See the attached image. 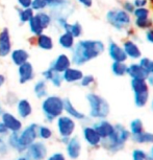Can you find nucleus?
I'll list each match as a JSON object with an SVG mask.
<instances>
[{"label":"nucleus","mask_w":153,"mask_h":160,"mask_svg":"<svg viewBox=\"0 0 153 160\" xmlns=\"http://www.w3.org/2000/svg\"><path fill=\"white\" fill-rule=\"evenodd\" d=\"M151 15V10L146 7V8H136L132 13V19H148Z\"/></svg>","instance_id":"37"},{"label":"nucleus","mask_w":153,"mask_h":160,"mask_svg":"<svg viewBox=\"0 0 153 160\" xmlns=\"http://www.w3.org/2000/svg\"><path fill=\"white\" fill-rule=\"evenodd\" d=\"M122 47L124 49V52L128 60H131L133 62H137L143 57L142 48L137 41H134L132 38H126L122 41Z\"/></svg>","instance_id":"13"},{"label":"nucleus","mask_w":153,"mask_h":160,"mask_svg":"<svg viewBox=\"0 0 153 160\" xmlns=\"http://www.w3.org/2000/svg\"><path fill=\"white\" fill-rule=\"evenodd\" d=\"M149 105H150V109H151L152 113H153V98H150V101H149Z\"/></svg>","instance_id":"56"},{"label":"nucleus","mask_w":153,"mask_h":160,"mask_svg":"<svg viewBox=\"0 0 153 160\" xmlns=\"http://www.w3.org/2000/svg\"><path fill=\"white\" fill-rule=\"evenodd\" d=\"M146 160H153V158H152L151 156L149 155L148 153H147V156H146Z\"/></svg>","instance_id":"59"},{"label":"nucleus","mask_w":153,"mask_h":160,"mask_svg":"<svg viewBox=\"0 0 153 160\" xmlns=\"http://www.w3.org/2000/svg\"><path fill=\"white\" fill-rule=\"evenodd\" d=\"M15 110H16L17 116L22 120L28 119L34 113V106L28 98H19L15 105Z\"/></svg>","instance_id":"18"},{"label":"nucleus","mask_w":153,"mask_h":160,"mask_svg":"<svg viewBox=\"0 0 153 160\" xmlns=\"http://www.w3.org/2000/svg\"><path fill=\"white\" fill-rule=\"evenodd\" d=\"M0 160H1V159H0Z\"/></svg>","instance_id":"62"},{"label":"nucleus","mask_w":153,"mask_h":160,"mask_svg":"<svg viewBox=\"0 0 153 160\" xmlns=\"http://www.w3.org/2000/svg\"><path fill=\"white\" fill-rule=\"evenodd\" d=\"M83 71L80 69V67H76V66L72 65L71 67H69L67 70L64 71L62 73L63 81L64 83L67 84H78L80 80L83 77Z\"/></svg>","instance_id":"21"},{"label":"nucleus","mask_w":153,"mask_h":160,"mask_svg":"<svg viewBox=\"0 0 153 160\" xmlns=\"http://www.w3.org/2000/svg\"><path fill=\"white\" fill-rule=\"evenodd\" d=\"M128 130H129L131 136L137 135L140 133H142L145 130V126H144V122L140 117H136V118L131 119L129 123H128Z\"/></svg>","instance_id":"31"},{"label":"nucleus","mask_w":153,"mask_h":160,"mask_svg":"<svg viewBox=\"0 0 153 160\" xmlns=\"http://www.w3.org/2000/svg\"><path fill=\"white\" fill-rule=\"evenodd\" d=\"M32 0H17V4L20 8H30Z\"/></svg>","instance_id":"51"},{"label":"nucleus","mask_w":153,"mask_h":160,"mask_svg":"<svg viewBox=\"0 0 153 160\" xmlns=\"http://www.w3.org/2000/svg\"><path fill=\"white\" fill-rule=\"evenodd\" d=\"M86 102L89 110L86 114L89 119H104L109 116L110 105L104 96L95 91H89L86 94Z\"/></svg>","instance_id":"3"},{"label":"nucleus","mask_w":153,"mask_h":160,"mask_svg":"<svg viewBox=\"0 0 153 160\" xmlns=\"http://www.w3.org/2000/svg\"><path fill=\"white\" fill-rule=\"evenodd\" d=\"M35 44L38 48H40L41 50L44 51H50L54 48V40L48 34H43L35 37Z\"/></svg>","instance_id":"23"},{"label":"nucleus","mask_w":153,"mask_h":160,"mask_svg":"<svg viewBox=\"0 0 153 160\" xmlns=\"http://www.w3.org/2000/svg\"><path fill=\"white\" fill-rule=\"evenodd\" d=\"M35 15H37L41 25L43 26L44 31L45 29H48L51 25H52L53 18H52V16H51L50 13H48V12H46V11H41V12H37Z\"/></svg>","instance_id":"33"},{"label":"nucleus","mask_w":153,"mask_h":160,"mask_svg":"<svg viewBox=\"0 0 153 160\" xmlns=\"http://www.w3.org/2000/svg\"><path fill=\"white\" fill-rule=\"evenodd\" d=\"M54 125L59 142L63 143L64 146L68 142V140L72 136H74L77 130L76 120L70 116L66 115L65 113L55 119Z\"/></svg>","instance_id":"6"},{"label":"nucleus","mask_w":153,"mask_h":160,"mask_svg":"<svg viewBox=\"0 0 153 160\" xmlns=\"http://www.w3.org/2000/svg\"><path fill=\"white\" fill-rule=\"evenodd\" d=\"M110 72L116 78H123L127 74V63L125 62H112Z\"/></svg>","instance_id":"30"},{"label":"nucleus","mask_w":153,"mask_h":160,"mask_svg":"<svg viewBox=\"0 0 153 160\" xmlns=\"http://www.w3.org/2000/svg\"><path fill=\"white\" fill-rule=\"evenodd\" d=\"M76 2L85 8H92L94 5V0H76Z\"/></svg>","instance_id":"48"},{"label":"nucleus","mask_w":153,"mask_h":160,"mask_svg":"<svg viewBox=\"0 0 153 160\" xmlns=\"http://www.w3.org/2000/svg\"><path fill=\"white\" fill-rule=\"evenodd\" d=\"M75 43H76V39H75L69 32L63 31L62 34L58 35V44L59 45V47L63 48L64 50L71 51L72 48L74 47Z\"/></svg>","instance_id":"25"},{"label":"nucleus","mask_w":153,"mask_h":160,"mask_svg":"<svg viewBox=\"0 0 153 160\" xmlns=\"http://www.w3.org/2000/svg\"><path fill=\"white\" fill-rule=\"evenodd\" d=\"M5 83H7V77L3 73H0V89L3 88Z\"/></svg>","instance_id":"53"},{"label":"nucleus","mask_w":153,"mask_h":160,"mask_svg":"<svg viewBox=\"0 0 153 160\" xmlns=\"http://www.w3.org/2000/svg\"><path fill=\"white\" fill-rule=\"evenodd\" d=\"M10 134V131L7 130V128L5 127V125L0 120V136L1 137H7Z\"/></svg>","instance_id":"52"},{"label":"nucleus","mask_w":153,"mask_h":160,"mask_svg":"<svg viewBox=\"0 0 153 160\" xmlns=\"http://www.w3.org/2000/svg\"><path fill=\"white\" fill-rule=\"evenodd\" d=\"M121 8H122V10H124L126 13L132 15L134 8H134V5H133L131 0H124V1H122Z\"/></svg>","instance_id":"46"},{"label":"nucleus","mask_w":153,"mask_h":160,"mask_svg":"<svg viewBox=\"0 0 153 160\" xmlns=\"http://www.w3.org/2000/svg\"><path fill=\"white\" fill-rule=\"evenodd\" d=\"M0 120L4 123L10 133H19L23 129V120L17 116L16 113L5 110L0 116Z\"/></svg>","instance_id":"14"},{"label":"nucleus","mask_w":153,"mask_h":160,"mask_svg":"<svg viewBox=\"0 0 153 160\" xmlns=\"http://www.w3.org/2000/svg\"><path fill=\"white\" fill-rule=\"evenodd\" d=\"M146 82L149 85L150 88H151V87H153V74H148V75H147Z\"/></svg>","instance_id":"54"},{"label":"nucleus","mask_w":153,"mask_h":160,"mask_svg":"<svg viewBox=\"0 0 153 160\" xmlns=\"http://www.w3.org/2000/svg\"><path fill=\"white\" fill-rule=\"evenodd\" d=\"M17 95L15 94L14 92H7V95H5L4 98V102L7 106H10V107H15V105H16V102L18 101Z\"/></svg>","instance_id":"45"},{"label":"nucleus","mask_w":153,"mask_h":160,"mask_svg":"<svg viewBox=\"0 0 153 160\" xmlns=\"http://www.w3.org/2000/svg\"><path fill=\"white\" fill-rule=\"evenodd\" d=\"M14 160H30V159H29L27 156L24 155V154H19Z\"/></svg>","instance_id":"55"},{"label":"nucleus","mask_w":153,"mask_h":160,"mask_svg":"<svg viewBox=\"0 0 153 160\" xmlns=\"http://www.w3.org/2000/svg\"><path fill=\"white\" fill-rule=\"evenodd\" d=\"M130 89L133 94V104L139 109H143L149 104L150 87L146 80H130Z\"/></svg>","instance_id":"7"},{"label":"nucleus","mask_w":153,"mask_h":160,"mask_svg":"<svg viewBox=\"0 0 153 160\" xmlns=\"http://www.w3.org/2000/svg\"><path fill=\"white\" fill-rule=\"evenodd\" d=\"M130 139L131 134L128 128L118 122L115 123V130L112 135L106 139L102 140L101 148L105 150L107 153L115 155V154L122 152Z\"/></svg>","instance_id":"2"},{"label":"nucleus","mask_w":153,"mask_h":160,"mask_svg":"<svg viewBox=\"0 0 153 160\" xmlns=\"http://www.w3.org/2000/svg\"><path fill=\"white\" fill-rule=\"evenodd\" d=\"M64 31L69 32L73 36L75 39H79L83 35V28L82 24L79 21H74V22H68L67 25L65 26Z\"/></svg>","instance_id":"29"},{"label":"nucleus","mask_w":153,"mask_h":160,"mask_svg":"<svg viewBox=\"0 0 153 160\" xmlns=\"http://www.w3.org/2000/svg\"><path fill=\"white\" fill-rule=\"evenodd\" d=\"M54 73H55V72L53 71L52 69L48 67V68L45 69V70L42 71V73H41V74H42V78L46 81V82L49 83V82H50V80H51V78H52L53 74H54Z\"/></svg>","instance_id":"47"},{"label":"nucleus","mask_w":153,"mask_h":160,"mask_svg":"<svg viewBox=\"0 0 153 160\" xmlns=\"http://www.w3.org/2000/svg\"><path fill=\"white\" fill-rule=\"evenodd\" d=\"M35 12L32 11V8H19L18 10V18H19L20 23L25 24L28 23L29 20L34 17Z\"/></svg>","instance_id":"35"},{"label":"nucleus","mask_w":153,"mask_h":160,"mask_svg":"<svg viewBox=\"0 0 153 160\" xmlns=\"http://www.w3.org/2000/svg\"><path fill=\"white\" fill-rule=\"evenodd\" d=\"M106 52L112 62H127L128 59L126 57L124 49L121 43L116 41L115 39H109L106 43Z\"/></svg>","instance_id":"12"},{"label":"nucleus","mask_w":153,"mask_h":160,"mask_svg":"<svg viewBox=\"0 0 153 160\" xmlns=\"http://www.w3.org/2000/svg\"><path fill=\"white\" fill-rule=\"evenodd\" d=\"M148 154L153 158V144H152V146H150V150H149Z\"/></svg>","instance_id":"57"},{"label":"nucleus","mask_w":153,"mask_h":160,"mask_svg":"<svg viewBox=\"0 0 153 160\" xmlns=\"http://www.w3.org/2000/svg\"><path fill=\"white\" fill-rule=\"evenodd\" d=\"M147 152L142 148H136L131 152V160H146Z\"/></svg>","instance_id":"41"},{"label":"nucleus","mask_w":153,"mask_h":160,"mask_svg":"<svg viewBox=\"0 0 153 160\" xmlns=\"http://www.w3.org/2000/svg\"><path fill=\"white\" fill-rule=\"evenodd\" d=\"M31 8L35 13L41 11H45L47 8L46 0H32L31 1Z\"/></svg>","instance_id":"42"},{"label":"nucleus","mask_w":153,"mask_h":160,"mask_svg":"<svg viewBox=\"0 0 153 160\" xmlns=\"http://www.w3.org/2000/svg\"><path fill=\"white\" fill-rule=\"evenodd\" d=\"M137 63L142 66V68L145 70L147 74H153V59L150 57H145L143 56Z\"/></svg>","instance_id":"36"},{"label":"nucleus","mask_w":153,"mask_h":160,"mask_svg":"<svg viewBox=\"0 0 153 160\" xmlns=\"http://www.w3.org/2000/svg\"><path fill=\"white\" fill-rule=\"evenodd\" d=\"M131 141L139 146H152L153 144V132L144 130L142 133L131 136Z\"/></svg>","instance_id":"26"},{"label":"nucleus","mask_w":153,"mask_h":160,"mask_svg":"<svg viewBox=\"0 0 153 160\" xmlns=\"http://www.w3.org/2000/svg\"><path fill=\"white\" fill-rule=\"evenodd\" d=\"M10 58L12 63L18 67V66L28 62L30 55H29L28 50L25 49V48H15V49L11 51Z\"/></svg>","instance_id":"22"},{"label":"nucleus","mask_w":153,"mask_h":160,"mask_svg":"<svg viewBox=\"0 0 153 160\" xmlns=\"http://www.w3.org/2000/svg\"><path fill=\"white\" fill-rule=\"evenodd\" d=\"M40 108L45 123H53L58 117L64 114V98L58 94H48L41 101Z\"/></svg>","instance_id":"4"},{"label":"nucleus","mask_w":153,"mask_h":160,"mask_svg":"<svg viewBox=\"0 0 153 160\" xmlns=\"http://www.w3.org/2000/svg\"><path fill=\"white\" fill-rule=\"evenodd\" d=\"M132 25L137 29L145 32L148 28H152V20L151 18H148V19H133Z\"/></svg>","instance_id":"38"},{"label":"nucleus","mask_w":153,"mask_h":160,"mask_svg":"<svg viewBox=\"0 0 153 160\" xmlns=\"http://www.w3.org/2000/svg\"><path fill=\"white\" fill-rule=\"evenodd\" d=\"M23 154L30 160H46L49 152H48L47 143L38 139L34 143H31Z\"/></svg>","instance_id":"9"},{"label":"nucleus","mask_w":153,"mask_h":160,"mask_svg":"<svg viewBox=\"0 0 153 160\" xmlns=\"http://www.w3.org/2000/svg\"><path fill=\"white\" fill-rule=\"evenodd\" d=\"M81 140L91 149L101 148L102 139L92 125H83L81 128Z\"/></svg>","instance_id":"10"},{"label":"nucleus","mask_w":153,"mask_h":160,"mask_svg":"<svg viewBox=\"0 0 153 160\" xmlns=\"http://www.w3.org/2000/svg\"><path fill=\"white\" fill-rule=\"evenodd\" d=\"M12 50H13V42H12L11 32L7 28H3L0 31V58H7L10 56Z\"/></svg>","instance_id":"20"},{"label":"nucleus","mask_w":153,"mask_h":160,"mask_svg":"<svg viewBox=\"0 0 153 160\" xmlns=\"http://www.w3.org/2000/svg\"><path fill=\"white\" fill-rule=\"evenodd\" d=\"M151 20H152V26H153V17L151 18Z\"/></svg>","instance_id":"60"},{"label":"nucleus","mask_w":153,"mask_h":160,"mask_svg":"<svg viewBox=\"0 0 153 160\" xmlns=\"http://www.w3.org/2000/svg\"><path fill=\"white\" fill-rule=\"evenodd\" d=\"M71 66H72V61H71L70 56L63 52L58 55L52 61H51L49 68L52 69L54 72H58V73L62 74L63 72L66 71L69 67H71Z\"/></svg>","instance_id":"19"},{"label":"nucleus","mask_w":153,"mask_h":160,"mask_svg":"<svg viewBox=\"0 0 153 160\" xmlns=\"http://www.w3.org/2000/svg\"><path fill=\"white\" fill-rule=\"evenodd\" d=\"M67 156H66L65 152L62 151H55V152L48 154L46 160H67Z\"/></svg>","instance_id":"44"},{"label":"nucleus","mask_w":153,"mask_h":160,"mask_svg":"<svg viewBox=\"0 0 153 160\" xmlns=\"http://www.w3.org/2000/svg\"><path fill=\"white\" fill-rule=\"evenodd\" d=\"M91 125L96 130V132L99 134V136L101 137L102 140L109 138L114 132V130H115V123L109 122L107 118L94 120Z\"/></svg>","instance_id":"17"},{"label":"nucleus","mask_w":153,"mask_h":160,"mask_svg":"<svg viewBox=\"0 0 153 160\" xmlns=\"http://www.w3.org/2000/svg\"><path fill=\"white\" fill-rule=\"evenodd\" d=\"M11 152V149L7 142V138L0 136V159L5 158Z\"/></svg>","instance_id":"40"},{"label":"nucleus","mask_w":153,"mask_h":160,"mask_svg":"<svg viewBox=\"0 0 153 160\" xmlns=\"http://www.w3.org/2000/svg\"><path fill=\"white\" fill-rule=\"evenodd\" d=\"M52 87H54V88H61L63 86V84H64V81H63V77L61 73H58V72H55L54 74H53L52 78L50 80L49 82Z\"/></svg>","instance_id":"43"},{"label":"nucleus","mask_w":153,"mask_h":160,"mask_svg":"<svg viewBox=\"0 0 153 160\" xmlns=\"http://www.w3.org/2000/svg\"><path fill=\"white\" fill-rule=\"evenodd\" d=\"M32 91H34V94L35 98L42 101V99L45 98L49 94V91H48V82H46L43 78L38 80L37 82L34 84Z\"/></svg>","instance_id":"27"},{"label":"nucleus","mask_w":153,"mask_h":160,"mask_svg":"<svg viewBox=\"0 0 153 160\" xmlns=\"http://www.w3.org/2000/svg\"><path fill=\"white\" fill-rule=\"evenodd\" d=\"M19 133H10L7 137V142L10 147V149L14 152L18 154H23V151L21 149L20 142H19V136H18Z\"/></svg>","instance_id":"32"},{"label":"nucleus","mask_w":153,"mask_h":160,"mask_svg":"<svg viewBox=\"0 0 153 160\" xmlns=\"http://www.w3.org/2000/svg\"><path fill=\"white\" fill-rule=\"evenodd\" d=\"M5 111V108L3 107V106L2 105H0V116L2 115V114H3V112Z\"/></svg>","instance_id":"58"},{"label":"nucleus","mask_w":153,"mask_h":160,"mask_svg":"<svg viewBox=\"0 0 153 160\" xmlns=\"http://www.w3.org/2000/svg\"><path fill=\"white\" fill-rule=\"evenodd\" d=\"M78 84H79V86L81 87V88L90 89L96 84V78L91 73L83 74L82 78L80 80V82Z\"/></svg>","instance_id":"39"},{"label":"nucleus","mask_w":153,"mask_h":160,"mask_svg":"<svg viewBox=\"0 0 153 160\" xmlns=\"http://www.w3.org/2000/svg\"><path fill=\"white\" fill-rule=\"evenodd\" d=\"M18 73V81L21 85H25L27 83H30L35 78V70L31 62H26L24 64L17 67Z\"/></svg>","instance_id":"16"},{"label":"nucleus","mask_w":153,"mask_h":160,"mask_svg":"<svg viewBox=\"0 0 153 160\" xmlns=\"http://www.w3.org/2000/svg\"><path fill=\"white\" fill-rule=\"evenodd\" d=\"M127 75L130 80H146L147 74L137 62H131L127 64Z\"/></svg>","instance_id":"24"},{"label":"nucleus","mask_w":153,"mask_h":160,"mask_svg":"<svg viewBox=\"0 0 153 160\" xmlns=\"http://www.w3.org/2000/svg\"><path fill=\"white\" fill-rule=\"evenodd\" d=\"M54 136V131L47 123H42V125H38V139L42 141L51 140Z\"/></svg>","instance_id":"28"},{"label":"nucleus","mask_w":153,"mask_h":160,"mask_svg":"<svg viewBox=\"0 0 153 160\" xmlns=\"http://www.w3.org/2000/svg\"><path fill=\"white\" fill-rule=\"evenodd\" d=\"M28 28H29V31L31 32V35L34 36V37H37V36L44 32V28H43V26L41 25V23H40V21H39L35 13L34 15V17L29 20Z\"/></svg>","instance_id":"34"},{"label":"nucleus","mask_w":153,"mask_h":160,"mask_svg":"<svg viewBox=\"0 0 153 160\" xmlns=\"http://www.w3.org/2000/svg\"><path fill=\"white\" fill-rule=\"evenodd\" d=\"M64 113L66 115L72 117V118L75 119L76 122H86L89 120L88 115H86L83 111L79 110L69 98H64Z\"/></svg>","instance_id":"15"},{"label":"nucleus","mask_w":153,"mask_h":160,"mask_svg":"<svg viewBox=\"0 0 153 160\" xmlns=\"http://www.w3.org/2000/svg\"><path fill=\"white\" fill-rule=\"evenodd\" d=\"M82 149H83L82 140L80 139L79 136L74 135V136H72L70 139L68 140V142L65 144V154L68 159L77 160L81 156Z\"/></svg>","instance_id":"11"},{"label":"nucleus","mask_w":153,"mask_h":160,"mask_svg":"<svg viewBox=\"0 0 153 160\" xmlns=\"http://www.w3.org/2000/svg\"><path fill=\"white\" fill-rule=\"evenodd\" d=\"M105 21L115 31L127 32L132 26V16L126 13L121 8H109L105 13Z\"/></svg>","instance_id":"5"},{"label":"nucleus","mask_w":153,"mask_h":160,"mask_svg":"<svg viewBox=\"0 0 153 160\" xmlns=\"http://www.w3.org/2000/svg\"><path fill=\"white\" fill-rule=\"evenodd\" d=\"M134 8H146L150 3V0H131Z\"/></svg>","instance_id":"49"},{"label":"nucleus","mask_w":153,"mask_h":160,"mask_svg":"<svg viewBox=\"0 0 153 160\" xmlns=\"http://www.w3.org/2000/svg\"><path fill=\"white\" fill-rule=\"evenodd\" d=\"M106 44L99 39H79L71 50L72 65L81 67L105 52Z\"/></svg>","instance_id":"1"},{"label":"nucleus","mask_w":153,"mask_h":160,"mask_svg":"<svg viewBox=\"0 0 153 160\" xmlns=\"http://www.w3.org/2000/svg\"><path fill=\"white\" fill-rule=\"evenodd\" d=\"M38 125L39 123L37 122L28 123L25 127H23V129L18 134V136H19V142L23 153L25 152L26 149L31 143H34L35 140H38Z\"/></svg>","instance_id":"8"},{"label":"nucleus","mask_w":153,"mask_h":160,"mask_svg":"<svg viewBox=\"0 0 153 160\" xmlns=\"http://www.w3.org/2000/svg\"><path fill=\"white\" fill-rule=\"evenodd\" d=\"M145 40L148 42L149 44L153 45V26L145 31Z\"/></svg>","instance_id":"50"},{"label":"nucleus","mask_w":153,"mask_h":160,"mask_svg":"<svg viewBox=\"0 0 153 160\" xmlns=\"http://www.w3.org/2000/svg\"><path fill=\"white\" fill-rule=\"evenodd\" d=\"M0 105H1V98H0Z\"/></svg>","instance_id":"61"}]
</instances>
